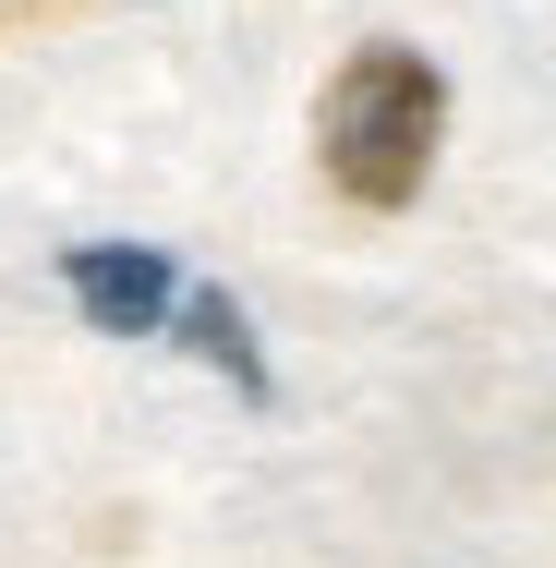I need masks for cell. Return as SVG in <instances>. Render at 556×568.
<instances>
[{
    "label": "cell",
    "mask_w": 556,
    "mask_h": 568,
    "mask_svg": "<svg viewBox=\"0 0 556 568\" xmlns=\"http://www.w3.org/2000/svg\"><path fill=\"white\" fill-rule=\"evenodd\" d=\"M436 133H447V73L412 37H363L315 98V170H327L338 206L400 219L424 194V170H436Z\"/></svg>",
    "instance_id": "obj_1"
},
{
    "label": "cell",
    "mask_w": 556,
    "mask_h": 568,
    "mask_svg": "<svg viewBox=\"0 0 556 568\" xmlns=\"http://www.w3.org/2000/svg\"><path fill=\"white\" fill-rule=\"evenodd\" d=\"M61 278H73V315H85L98 339H158L170 303H182V266H170L158 242H73Z\"/></svg>",
    "instance_id": "obj_2"
},
{
    "label": "cell",
    "mask_w": 556,
    "mask_h": 568,
    "mask_svg": "<svg viewBox=\"0 0 556 568\" xmlns=\"http://www.w3.org/2000/svg\"><path fill=\"white\" fill-rule=\"evenodd\" d=\"M170 327H182L194 363H219L242 399H266V351H254V327H242V303H230V291H182V303H170Z\"/></svg>",
    "instance_id": "obj_3"
}]
</instances>
